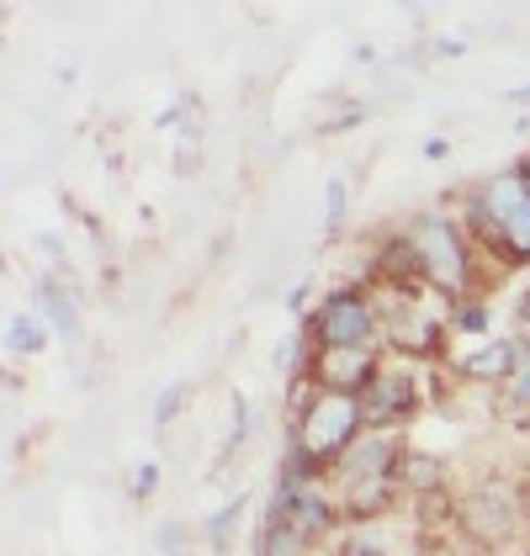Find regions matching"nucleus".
Returning <instances> with one entry per match:
<instances>
[{"mask_svg": "<svg viewBox=\"0 0 530 556\" xmlns=\"http://www.w3.org/2000/svg\"><path fill=\"white\" fill-rule=\"evenodd\" d=\"M467 228H472V244L488 250L504 270L530 265V191L520 186V175L504 170L478 180L467 197Z\"/></svg>", "mask_w": 530, "mask_h": 556, "instance_id": "nucleus-1", "label": "nucleus"}, {"mask_svg": "<svg viewBox=\"0 0 530 556\" xmlns=\"http://www.w3.org/2000/svg\"><path fill=\"white\" fill-rule=\"evenodd\" d=\"M408 244L419 255V276L425 287L441 302H467L472 298V281H478V260H472V244L467 233L451 223L445 213H419L408 228Z\"/></svg>", "mask_w": 530, "mask_h": 556, "instance_id": "nucleus-2", "label": "nucleus"}, {"mask_svg": "<svg viewBox=\"0 0 530 556\" xmlns=\"http://www.w3.org/2000/svg\"><path fill=\"white\" fill-rule=\"evenodd\" d=\"M526 525H530L526 488H520L515 477L488 471L467 498H456V530H462V541L478 546V552H504V546H515V541L526 535Z\"/></svg>", "mask_w": 530, "mask_h": 556, "instance_id": "nucleus-3", "label": "nucleus"}, {"mask_svg": "<svg viewBox=\"0 0 530 556\" xmlns=\"http://www.w3.org/2000/svg\"><path fill=\"white\" fill-rule=\"evenodd\" d=\"M371 302H377L388 350H398V355H419V361H445V355H451V324H441V318L425 307V292L382 287Z\"/></svg>", "mask_w": 530, "mask_h": 556, "instance_id": "nucleus-4", "label": "nucleus"}, {"mask_svg": "<svg viewBox=\"0 0 530 556\" xmlns=\"http://www.w3.org/2000/svg\"><path fill=\"white\" fill-rule=\"evenodd\" d=\"M313 350H329V344H377L382 340V318H377V302L366 292H335L313 307L308 318Z\"/></svg>", "mask_w": 530, "mask_h": 556, "instance_id": "nucleus-5", "label": "nucleus"}, {"mask_svg": "<svg viewBox=\"0 0 530 556\" xmlns=\"http://www.w3.org/2000/svg\"><path fill=\"white\" fill-rule=\"evenodd\" d=\"M445 361H451V371H456L462 382L499 387L530 366V340L526 334H520V340H488V334H478L467 350H451Z\"/></svg>", "mask_w": 530, "mask_h": 556, "instance_id": "nucleus-6", "label": "nucleus"}, {"mask_svg": "<svg viewBox=\"0 0 530 556\" xmlns=\"http://www.w3.org/2000/svg\"><path fill=\"white\" fill-rule=\"evenodd\" d=\"M308 377L313 387H329V392H366L382 377V344H329V350H313Z\"/></svg>", "mask_w": 530, "mask_h": 556, "instance_id": "nucleus-7", "label": "nucleus"}, {"mask_svg": "<svg viewBox=\"0 0 530 556\" xmlns=\"http://www.w3.org/2000/svg\"><path fill=\"white\" fill-rule=\"evenodd\" d=\"M419 403H425V387L414 382V377H403V371H388V366H382L377 382L361 392L366 429H403L414 414H419Z\"/></svg>", "mask_w": 530, "mask_h": 556, "instance_id": "nucleus-8", "label": "nucleus"}, {"mask_svg": "<svg viewBox=\"0 0 530 556\" xmlns=\"http://www.w3.org/2000/svg\"><path fill=\"white\" fill-rule=\"evenodd\" d=\"M270 514L303 525L313 541L329 535V530L345 519V514H340V498H329L318 482H292V477H281V488H276V498H270Z\"/></svg>", "mask_w": 530, "mask_h": 556, "instance_id": "nucleus-9", "label": "nucleus"}, {"mask_svg": "<svg viewBox=\"0 0 530 556\" xmlns=\"http://www.w3.org/2000/svg\"><path fill=\"white\" fill-rule=\"evenodd\" d=\"M403 462V440L398 429H366L351 451L335 462V482H351V477H382V471H398Z\"/></svg>", "mask_w": 530, "mask_h": 556, "instance_id": "nucleus-10", "label": "nucleus"}, {"mask_svg": "<svg viewBox=\"0 0 530 556\" xmlns=\"http://www.w3.org/2000/svg\"><path fill=\"white\" fill-rule=\"evenodd\" d=\"M488 408H493V419H499L504 429H530V366L526 371H515L509 382L493 387Z\"/></svg>", "mask_w": 530, "mask_h": 556, "instance_id": "nucleus-11", "label": "nucleus"}, {"mask_svg": "<svg viewBox=\"0 0 530 556\" xmlns=\"http://www.w3.org/2000/svg\"><path fill=\"white\" fill-rule=\"evenodd\" d=\"M398 482H403V493H408V498H419V493H436V488H445V467L436 462V456H425V451H408V445H403Z\"/></svg>", "mask_w": 530, "mask_h": 556, "instance_id": "nucleus-12", "label": "nucleus"}, {"mask_svg": "<svg viewBox=\"0 0 530 556\" xmlns=\"http://www.w3.org/2000/svg\"><path fill=\"white\" fill-rule=\"evenodd\" d=\"M261 556H313V535L303 530V525L270 514L265 530H261Z\"/></svg>", "mask_w": 530, "mask_h": 556, "instance_id": "nucleus-13", "label": "nucleus"}, {"mask_svg": "<svg viewBox=\"0 0 530 556\" xmlns=\"http://www.w3.org/2000/svg\"><path fill=\"white\" fill-rule=\"evenodd\" d=\"M38 302H43V313L59 340H75V334H80V313H75V302H70V292H64L59 281L43 276V281H38Z\"/></svg>", "mask_w": 530, "mask_h": 556, "instance_id": "nucleus-14", "label": "nucleus"}, {"mask_svg": "<svg viewBox=\"0 0 530 556\" xmlns=\"http://www.w3.org/2000/svg\"><path fill=\"white\" fill-rule=\"evenodd\" d=\"M414 519H419L425 535H430V530H456V498H451V488L419 493V498H414Z\"/></svg>", "mask_w": 530, "mask_h": 556, "instance_id": "nucleus-15", "label": "nucleus"}, {"mask_svg": "<svg viewBox=\"0 0 530 556\" xmlns=\"http://www.w3.org/2000/svg\"><path fill=\"white\" fill-rule=\"evenodd\" d=\"M5 340H11V350H16V355H38V350L48 344V329L33 318V313H16V318L5 324Z\"/></svg>", "mask_w": 530, "mask_h": 556, "instance_id": "nucleus-16", "label": "nucleus"}, {"mask_svg": "<svg viewBox=\"0 0 530 556\" xmlns=\"http://www.w3.org/2000/svg\"><path fill=\"white\" fill-rule=\"evenodd\" d=\"M451 318H456V329H462V334H472V340H478V334L488 329V307H483L478 298L451 302Z\"/></svg>", "mask_w": 530, "mask_h": 556, "instance_id": "nucleus-17", "label": "nucleus"}, {"mask_svg": "<svg viewBox=\"0 0 530 556\" xmlns=\"http://www.w3.org/2000/svg\"><path fill=\"white\" fill-rule=\"evenodd\" d=\"M345 207H351V191H345V175L329 180V217H324V233H340L345 228Z\"/></svg>", "mask_w": 530, "mask_h": 556, "instance_id": "nucleus-18", "label": "nucleus"}, {"mask_svg": "<svg viewBox=\"0 0 530 556\" xmlns=\"http://www.w3.org/2000/svg\"><path fill=\"white\" fill-rule=\"evenodd\" d=\"M180 403H186V387H165V392H160V403H154V429H165L171 425V419H176L180 414Z\"/></svg>", "mask_w": 530, "mask_h": 556, "instance_id": "nucleus-19", "label": "nucleus"}, {"mask_svg": "<svg viewBox=\"0 0 530 556\" xmlns=\"http://www.w3.org/2000/svg\"><path fill=\"white\" fill-rule=\"evenodd\" d=\"M244 504H250V498H244V493H239V498H234V504H228V509L218 514V519H213V541H228V530H234V525H239V514H244Z\"/></svg>", "mask_w": 530, "mask_h": 556, "instance_id": "nucleus-20", "label": "nucleus"}, {"mask_svg": "<svg viewBox=\"0 0 530 556\" xmlns=\"http://www.w3.org/2000/svg\"><path fill=\"white\" fill-rule=\"evenodd\" d=\"M154 482H160V471L143 467L138 471V482H132V498H149V493H154Z\"/></svg>", "mask_w": 530, "mask_h": 556, "instance_id": "nucleus-21", "label": "nucleus"}, {"mask_svg": "<svg viewBox=\"0 0 530 556\" xmlns=\"http://www.w3.org/2000/svg\"><path fill=\"white\" fill-rule=\"evenodd\" d=\"M515 175H520V186H526V191H530V149H526V154H520V160H515Z\"/></svg>", "mask_w": 530, "mask_h": 556, "instance_id": "nucleus-22", "label": "nucleus"}, {"mask_svg": "<svg viewBox=\"0 0 530 556\" xmlns=\"http://www.w3.org/2000/svg\"><path fill=\"white\" fill-rule=\"evenodd\" d=\"M515 101H520V106H530V86H526V90H515Z\"/></svg>", "mask_w": 530, "mask_h": 556, "instance_id": "nucleus-23", "label": "nucleus"}, {"mask_svg": "<svg viewBox=\"0 0 530 556\" xmlns=\"http://www.w3.org/2000/svg\"><path fill=\"white\" fill-rule=\"evenodd\" d=\"M520 318H530V292H526V298H520Z\"/></svg>", "mask_w": 530, "mask_h": 556, "instance_id": "nucleus-24", "label": "nucleus"}, {"mask_svg": "<svg viewBox=\"0 0 530 556\" xmlns=\"http://www.w3.org/2000/svg\"><path fill=\"white\" fill-rule=\"evenodd\" d=\"M520 488H526V514H530V477H526V482H520Z\"/></svg>", "mask_w": 530, "mask_h": 556, "instance_id": "nucleus-25", "label": "nucleus"}, {"mask_svg": "<svg viewBox=\"0 0 530 556\" xmlns=\"http://www.w3.org/2000/svg\"><path fill=\"white\" fill-rule=\"evenodd\" d=\"M520 329H526V340H530V318H520Z\"/></svg>", "mask_w": 530, "mask_h": 556, "instance_id": "nucleus-26", "label": "nucleus"}]
</instances>
